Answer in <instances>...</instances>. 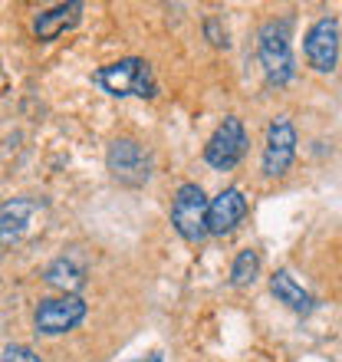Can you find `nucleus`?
I'll return each mask as SVG.
<instances>
[{"label": "nucleus", "instance_id": "nucleus-1", "mask_svg": "<svg viewBox=\"0 0 342 362\" xmlns=\"http://www.w3.org/2000/svg\"><path fill=\"white\" fill-rule=\"evenodd\" d=\"M256 57L266 79L276 86H286L293 79V43H290V20H266L256 37Z\"/></svg>", "mask_w": 342, "mask_h": 362}, {"label": "nucleus", "instance_id": "nucleus-2", "mask_svg": "<svg viewBox=\"0 0 342 362\" xmlns=\"http://www.w3.org/2000/svg\"><path fill=\"white\" fill-rule=\"evenodd\" d=\"M93 83L109 95H142V99H155V93H158L152 66L138 57L119 59V63H109V66L95 69Z\"/></svg>", "mask_w": 342, "mask_h": 362}, {"label": "nucleus", "instance_id": "nucleus-3", "mask_svg": "<svg viewBox=\"0 0 342 362\" xmlns=\"http://www.w3.org/2000/svg\"><path fill=\"white\" fill-rule=\"evenodd\" d=\"M211 221V201L204 198L201 185H181L178 194H175V204H171V224L184 240L198 244L211 234L208 228Z\"/></svg>", "mask_w": 342, "mask_h": 362}, {"label": "nucleus", "instance_id": "nucleus-4", "mask_svg": "<svg viewBox=\"0 0 342 362\" xmlns=\"http://www.w3.org/2000/svg\"><path fill=\"white\" fill-rule=\"evenodd\" d=\"M105 165H109L112 178L119 185H129V188H138V185L152 178V152L135 139H115L109 145Z\"/></svg>", "mask_w": 342, "mask_h": 362}, {"label": "nucleus", "instance_id": "nucleus-5", "mask_svg": "<svg viewBox=\"0 0 342 362\" xmlns=\"http://www.w3.org/2000/svg\"><path fill=\"white\" fill-rule=\"evenodd\" d=\"M247 152V132H244V122L237 115H228L224 122L214 129V135L204 145V162L218 172H230L234 165L244 158Z\"/></svg>", "mask_w": 342, "mask_h": 362}, {"label": "nucleus", "instance_id": "nucleus-6", "mask_svg": "<svg viewBox=\"0 0 342 362\" xmlns=\"http://www.w3.org/2000/svg\"><path fill=\"white\" fill-rule=\"evenodd\" d=\"M86 320V303L79 296H53V300H40L37 306V333L43 336H59L76 329L79 323Z\"/></svg>", "mask_w": 342, "mask_h": 362}, {"label": "nucleus", "instance_id": "nucleus-7", "mask_svg": "<svg viewBox=\"0 0 342 362\" xmlns=\"http://www.w3.org/2000/svg\"><path fill=\"white\" fill-rule=\"evenodd\" d=\"M293 155H296V129L286 115H280V119H273L270 129H266L264 175H270V178L286 175V168L293 165Z\"/></svg>", "mask_w": 342, "mask_h": 362}, {"label": "nucleus", "instance_id": "nucleus-8", "mask_svg": "<svg viewBox=\"0 0 342 362\" xmlns=\"http://www.w3.org/2000/svg\"><path fill=\"white\" fill-rule=\"evenodd\" d=\"M306 63L319 73H333L339 63V23L333 17H319L306 33Z\"/></svg>", "mask_w": 342, "mask_h": 362}, {"label": "nucleus", "instance_id": "nucleus-9", "mask_svg": "<svg viewBox=\"0 0 342 362\" xmlns=\"http://www.w3.org/2000/svg\"><path fill=\"white\" fill-rule=\"evenodd\" d=\"M244 214H247V198L240 194V188H224L218 198L211 201V221H208L211 234H218V238L230 234L244 221Z\"/></svg>", "mask_w": 342, "mask_h": 362}, {"label": "nucleus", "instance_id": "nucleus-10", "mask_svg": "<svg viewBox=\"0 0 342 362\" xmlns=\"http://www.w3.org/2000/svg\"><path fill=\"white\" fill-rule=\"evenodd\" d=\"M79 17H83V4H79V0H69V4H59V7H53V10H43L37 17V23H33V33H37L40 40H57L59 33H66V30L76 27Z\"/></svg>", "mask_w": 342, "mask_h": 362}, {"label": "nucleus", "instance_id": "nucleus-11", "mask_svg": "<svg viewBox=\"0 0 342 362\" xmlns=\"http://www.w3.org/2000/svg\"><path fill=\"white\" fill-rule=\"evenodd\" d=\"M270 293H273L280 303L290 306V310H296V313H309V310H313V296L306 293L286 270H276V274L270 276Z\"/></svg>", "mask_w": 342, "mask_h": 362}, {"label": "nucleus", "instance_id": "nucleus-12", "mask_svg": "<svg viewBox=\"0 0 342 362\" xmlns=\"http://www.w3.org/2000/svg\"><path fill=\"white\" fill-rule=\"evenodd\" d=\"M37 211V204L27 198H13L4 204V244H13V240L23 238V230H27V221L30 214Z\"/></svg>", "mask_w": 342, "mask_h": 362}, {"label": "nucleus", "instance_id": "nucleus-13", "mask_svg": "<svg viewBox=\"0 0 342 362\" xmlns=\"http://www.w3.org/2000/svg\"><path fill=\"white\" fill-rule=\"evenodd\" d=\"M43 280H47L49 286L63 290V296H76V290L86 284L83 267H76V264H73V260H66V257L53 260V264L47 267V274H43Z\"/></svg>", "mask_w": 342, "mask_h": 362}, {"label": "nucleus", "instance_id": "nucleus-14", "mask_svg": "<svg viewBox=\"0 0 342 362\" xmlns=\"http://www.w3.org/2000/svg\"><path fill=\"white\" fill-rule=\"evenodd\" d=\"M256 270H260L256 250H240L237 257H234V267H230V284L234 286H250L256 280Z\"/></svg>", "mask_w": 342, "mask_h": 362}, {"label": "nucleus", "instance_id": "nucleus-15", "mask_svg": "<svg viewBox=\"0 0 342 362\" xmlns=\"http://www.w3.org/2000/svg\"><path fill=\"white\" fill-rule=\"evenodd\" d=\"M0 362H40V356L33 349H27V346H7Z\"/></svg>", "mask_w": 342, "mask_h": 362}]
</instances>
